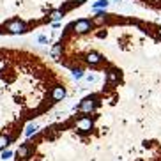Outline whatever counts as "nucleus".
Listing matches in <instances>:
<instances>
[{"mask_svg": "<svg viewBox=\"0 0 161 161\" xmlns=\"http://www.w3.org/2000/svg\"><path fill=\"white\" fill-rule=\"evenodd\" d=\"M52 60L85 94L14 161H161V23L117 13L73 19Z\"/></svg>", "mask_w": 161, "mask_h": 161, "instance_id": "1", "label": "nucleus"}, {"mask_svg": "<svg viewBox=\"0 0 161 161\" xmlns=\"http://www.w3.org/2000/svg\"><path fill=\"white\" fill-rule=\"evenodd\" d=\"M73 87L66 71L29 48L0 46V152L32 120L46 115Z\"/></svg>", "mask_w": 161, "mask_h": 161, "instance_id": "2", "label": "nucleus"}, {"mask_svg": "<svg viewBox=\"0 0 161 161\" xmlns=\"http://www.w3.org/2000/svg\"><path fill=\"white\" fill-rule=\"evenodd\" d=\"M89 0H0V36H25L52 25Z\"/></svg>", "mask_w": 161, "mask_h": 161, "instance_id": "3", "label": "nucleus"}, {"mask_svg": "<svg viewBox=\"0 0 161 161\" xmlns=\"http://www.w3.org/2000/svg\"><path fill=\"white\" fill-rule=\"evenodd\" d=\"M136 4L143 5L145 9L156 11V13H161V0H135Z\"/></svg>", "mask_w": 161, "mask_h": 161, "instance_id": "4", "label": "nucleus"}]
</instances>
